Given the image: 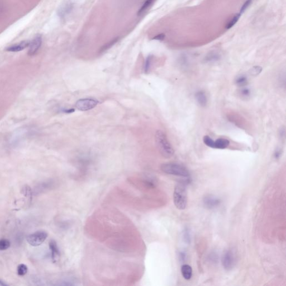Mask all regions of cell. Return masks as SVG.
Here are the masks:
<instances>
[{
  "label": "cell",
  "mask_w": 286,
  "mask_h": 286,
  "mask_svg": "<svg viewBox=\"0 0 286 286\" xmlns=\"http://www.w3.org/2000/svg\"><path fill=\"white\" fill-rule=\"evenodd\" d=\"M155 140L160 153L165 158H170L174 155V151L166 134L161 130H157L155 134Z\"/></svg>",
  "instance_id": "cell-1"
},
{
  "label": "cell",
  "mask_w": 286,
  "mask_h": 286,
  "mask_svg": "<svg viewBox=\"0 0 286 286\" xmlns=\"http://www.w3.org/2000/svg\"><path fill=\"white\" fill-rule=\"evenodd\" d=\"M174 205L180 210H185L187 202V194L185 183H178L173 193Z\"/></svg>",
  "instance_id": "cell-2"
},
{
  "label": "cell",
  "mask_w": 286,
  "mask_h": 286,
  "mask_svg": "<svg viewBox=\"0 0 286 286\" xmlns=\"http://www.w3.org/2000/svg\"><path fill=\"white\" fill-rule=\"evenodd\" d=\"M161 169L162 172L166 174L182 177H188L190 176V173L187 169L185 166L177 163H164L161 164Z\"/></svg>",
  "instance_id": "cell-3"
},
{
  "label": "cell",
  "mask_w": 286,
  "mask_h": 286,
  "mask_svg": "<svg viewBox=\"0 0 286 286\" xmlns=\"http://www.w3.org/2000/svg\"><path fill=\"white\" fill-rule=\"evenodd\" d=\"M48 237L47 232L38 231L30 234L26 237V240L29 244L33 247H38L43 243Z\"/></svg>",
  "instance_id": "cell-4"
},
{
  "label": "cell",
  "mask_w": 286,
  "mask_h": 286,
  "mask_svg": "<svg viewBox=\"0 0 286 286\" xmlns=\"http://www.w3.org/2000/svg\"><path fill=\"white\" fill-rule=\"evenodd\" d=\"M98 104L99 101L94 99H81L77 101L75 104V107L80 111H85L94 109Z\"/></svg>",
  "instance_id": "cell-5"
},
{
  "label": "cell",
  "mask_w": 286,
  "mask_h": 286,
  "mask_svg": "<svg viewBox=\"0 0 286 286\" xmlns=\"http://www.w3.org/2000/svg\"><path fill=\"white\" fill-rule=\"evenodd\" d=\"M235 257L232 250H227L222 258V264L226 270H230L234 267Z\"/></svg>",
  "instance_id": "cell-6"
},
{
  "label": "cell",
  "mask_w": 286,
  "mask_h": 286,
  "mask_svg": "<svg viewBox=\"0 0 286 286\" xmlns=\"http://www.w3.org/2000/svg\"><path fill=\"white\" fill-rule=\"evenodd\" d=\"M42 44V37L41 35L38 34L33 40L30 42L29 45L28 55L30 56H33L39 50Z\"/></svg>",
  "instance_id": "cell-7"
},
{
  "label": "cell",
  "mask_w": 286,
  "mask_h": 286,
  "mask_svg": "<svg viewBox=\"0 0 286 286\" xmlns=\"http://www.w3.org/2000/svg\"><path fill=\"white\" fill-rule=\"evenodd\" d=\"M204 205L207 208H214L218 207L220 205L221 200L214 196L208 195L205 196L203 200Z\"/></svg>",
  "instance_id": "cell-8"
},
{
  "label": "cell",
  "mask_w": 286,
  "mask_h": 286,
  "mask_svg": "<svg viewBox=\"0 0 286 286\" xmlns=\"http://www.w3.org/2000/svg\"><path fill=\"white\" fill-rule=\"evenodd\" d=\"M50 250L51 252V257L53 263H56L60 257V251L57 244L54 240H51L49 243Z\"/></svg>",
  "instance_id": "cell-9"
},
{
  "label": "cell",
  "mask_w": 286,
  "mask_h": 286,
  "mask_svg": "<svg viewBox=\"0 0 286 286\" xmlns=\"http://www.w3.org/2000/svg\"><path fill=\"white\" fill-rule=\"evenodd\" d=\"M30 44V42L29 40H24L18 44H15L8 47L6 49V50L10 52H18L29 47Z\"/></svg>",
  "instance_id": "cell-10"
},
{
  "label": "cell",
  "mask_w": 286,
  "mask_h": 286,
  "mask_svg": "<svg viewBox=\"0 0 286 286\" xmlns=\"http://www.w3.org/2000/svg\"><path fill=\"white\" fill-rule=\"evenodd\" d=\"M195 99L198 104L201 106L205 107L207 104V98L205 93L203 91H198L195 94Z\"/></svg>",
  "instance_id": "cell-11"
},
{
  "label": "cell",
  "mask_w": 286,
  "mask_h": 286,
  "mask_svg": "<svg viewBox=\"0 0 286 286\" xmlns=\"http://www.w3.org/2000/svg\"><path fill=\"white\" fill-rule=\"evenodd\" d=\"M181 273L184 278L189 280L192 276V269L190 265L187 264L183 265L181 267Z\"/></svg>",
  "instance_id": "cell-12"
},
{
  "label": "cell",
  "mask_w": 286,
  "mask_h": 286,
  "mask_svg": "<svg viewBox=\"0 0 286 286\" xmlns=\"http://www.w3.org/2000/svg\"><path fill=\"white\" fill-rule=\"evenodd\" d=\"M229 144V140L224 138H219L215 141V148L224 149L228 147Z\"/></svg>",
  "instance_id": "cell-13"
},
{
  "label": "cell",
  "mask_w": 286,
  "mask_h": 286,
  "mask_svg": "<svg viewBox=\"0 0 286 286\" xmlns=\"http://www.w3.org/2000/svg\"><path fill=\"white\" fill-rule=\"evenodd\" d=\"M221 57V55L216 52H212L210 53L205 58L206 62L212 63L215 62L216 61L219 60Z\"/></svg>",
  "instance_id": "cell-14"
},
{
  "label": "cell",
  "mask_w": 286,
  "mask_h": 286,
  "mask_svg": "<svg viewBox=\"0 0 286 286\" xmlns=\"http://www.w3.org/2000/svg\"><path fill=\"white\" fill-rule=\"evenodd\" d=\"M235 83L237 86L243 87L246 86L248 83L247 77L244 75H239L237 77L235 80Z\"/></svg>",
  "instance_id": "cell-15"
},
{
  "label": "cell",
  "mask_w": 286,
  "mask_h": 286,
  "mask_svg": "<svg viewBox=\"0 0 286 286\" xmlns=\"http://www.w3.org/2000/svg\"><path fill=\"white\" fill-rule=\"evenodd\" d=\"M203 141L204 144L208 147L215 148V141L209 136H205L203 138Z\"/></svg>",
  "instance_id": "cell-16"
},
{
  "label": "cell",
  "mask_w": 286,
  "mask_h": 286,
  "mask_svg": "<svg viewBox=\"0 0 286 286\" xmlns=\"http://www.w3.org/2000/svg\"><path fill=\"white\" fill-rule=\"evenodd\" d=\"M240 16H241V15H240L239 13H237V15H235L234 16V17H233V18H232V20L230 21L229 23L226 25V29H230V28H232V27L234 26V25L237 23V22L238 21L239 19L240 18Z\"/></svg>",
  "instance_id": "cell-17"
},
{
  "label": "cell",
  "mask_w": 286,
  "mask_h": 286,
  "mask_svg": "<svg viewBox=\"0 0 286 286\" xmlns=\"http://www.w3.org/2000/svg\"><path fill=\"white\" fill-rule=\"evenodd\" d=\"M10 246V242L8 239L0 240V250H5L8 249Z\"/></svg>",
  "instance_id": "cell-18"
},
{
  "label": "cell",
  "mask_w": 286,
  "mask_h": 286,
  "mask_svg": "<svg viewBox=\"0 0 286 286\" xmlns=\"http://www.w3.org/2000/svg\"><path fill=\"white\" fill-rule=\"evenodd\" d=\"M28 272V267L26 265L21 264L18 267V274L19 276H24Z\"/></svg>",
  "instance_id": "cell-19"
},
{
  "label": "cell",
  "mask_w": 286,
  "mask_h": 286,
  "mask_svg": "<svg viewBox=\"0 0 286 286\" xmlns=\"http://www.w3.org/2000/svg\"><path fill=\"white\" fill-rule=\"evenodd\" d=\"M152 59L153 57L151 55H149L148 57L146 59V62H145V64H144V70L146 73H148L149 71L150 70L151 68V62H152Z\"/></svg>",
  "instance_id": "cell-20"
},
{
  "label": "cell",
  "mask_w": 286,
  "mask_h": 286,
  "mask_svg": "<svg viewBox=\"0 0 286 286\" xmlns=\"http://www.w3.org/2000/svg\"><path fill=\"white\" fill-rule=\"evenodd\" d=\"M262 71V68L260 66H254L251 68L249 70V73L253 76H256L259 74Z\"/></svg>",
  "instance_id": "cell-21"
},
{
  "label": "cell",
  "mask_w": 286,
  "mask_h": 286,
  "mask_svg": "<svg viewBox=\"0 0 286 286\" xmlns=\"http://www.w3.org/2000/svg\"><path fill=\"white\" fill-rule=\"evenodd\" d=\"M250 94H251L250 91L249 89H248V88H243L240 91V96L244 99L249 97Z\"/></svg>",
  "instance_id": "cell-22"
},
{
  "label": "cell",
  "mask_w": 286,
  "mask_h": 286,
  "mask_svg": "<svg viewBox=\"0 0 286 286\" xmlns=\"http://www.w3.org/2000/svg\"><path fill=\"white\" fill-rule=\"evenodd\" d=\"M252 1L253 0H247V1L244 3V5H243L242 8H241V9H240V11L239 13L240 15H242V13H244L245 11L248 8L249 6L251 4V3H252Z\"/></svg>",
  "instance_id": "cell-23"
},
{
  "label": "cell",
  "mask_w": 286,
  "mask_h": 286,
  "mask_svg": "<svg viewBox=\"0 0 286 286\" xmlns=\"http://www.w3.org/2000/svg\"><path fill=\"white\" fill-rule=\"evenodd\" d=\"M183 237H184V240H185V242L187 243H190V240H191V237H190V232H189L188 230H186L184 232Z\"/></svg>",
  "instance_id": "cell-24"
},
{
  "label": "cell",
  "mask_w": 286,
  "mask_h": 286,
  "mask_svg": "<svg viewBox=\"0 0 286 286\" xmlns=\"http://www.w3.org/2000/svg\"><path fill=\"white\" fill-rule=\"evenodd\" d=\"M165 38V35L164 34H159L155 37H154L153 39L157 40H163Z\"/></svg>",
  "instance_id": "cell-25"
},
{
  "label": "cell",
  "mask_w": 286,
  "mask_h": 286,
  "mask_svg": "<svg viewBox=\"0 0 286 286\" xmlns=\"http://www.w3.org/2000/svg\"><path fill=\"white\" fill-rule=\"evenodd\" d=\"M116 42H117V40H115V39L114 40H113V41H112V42H111V43H110V44H109L106 45V47H105V48H104V49H103V50H106L107 49H109V48H110L111 46H112V45H113L115 43H116Z\"/></svg>",
  "instance_id": "cell-26"
},
{
  "label": "cell",
  "mask_w": 286,
  "mask_h": 286,
  "mask_svg": "<svg viewBox=\"0 0 286 286\" xmlns=\"http://www.w3.org/2000/svg\"><path fill=\"white\" fill-rule=\"evenodd\" d=\"M180 259L181 260L183 261L186 258V254L183 252H181L180 254Z\"/></svg>",
  "instance_id": "cell-27"
},
{
  "label": "cell",
  "mask_w": 286,
  "mask_h": 286,
  "mask_svg": "<svg viewBox=\"0 0 286 286\" xmlns=\"http://www.w3.org/2000/svg\"><path fill=\"white\" fill-rule=\"evenodd\" d=\"M281 151H279V150H277L276 151V153L274 154V156H275V158H278L279 157L281 156Z\"/></svg>",
  "instance_id": "cell-28"
},
{
  "label": "cell",
  "mask_w": 286,
  "mask_h": 286,
  "mask_svg": "<svg viewBox=\"0 0 286 286\" xmlns=\"http://www.w3.org/2000/svg\"><path fill=\"white\" fill-rule=\"evenodd\" d=\"M63 112L67 113V114H70L72 112H74V109H66L63 111Z\"/></svg>",
  "instance_id": "cell-29"
},
{
  "label": "cell",
  "mask_w": 286,
  "mask_h": 286,
  "mask_svg": "<svg viewBox=\"0 0 286 286\" xmlns=\"http://www.w3.org/2000/svg\"><path fill=\"white\" fill-rule=\"evenodd\" d=\"M0 286H8V284L5 283V282H3V281H2L1 279H0Z\"/></svg>",
  "instance_id": "cell-30"
},
{
  "label": "cell",
  "mask_w": 286,
  "mask_h": 286,
  "mask_svg": "<svg viewBox=\"0 0 286 286\" xmlns=\"http://www.w3.org/2000/svg\"><path fill=\"white\" fill-rule=\"evenodd\" d=\"M149 1H151V2H152V3H153V1H154V0H149Z\"/></svg>",
  "instance_id": "cell-31"
}]
</instances>
